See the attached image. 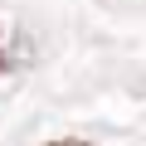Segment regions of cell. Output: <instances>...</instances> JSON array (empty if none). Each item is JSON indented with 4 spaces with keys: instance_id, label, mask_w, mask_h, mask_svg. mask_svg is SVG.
Segmentation results:
<instances>
[{
    "instance_id": "6da1fadb",
    "label": "cell",
    "mask_w": 146,
    "mask_h": 146,
    "mask_svg": "<svg viewBox=\"0 0 146 146\" xmlns=\"http://www.w3.org/2000/svg\"><path fill=\"white\" fill-rule=\"evenodd\" d=\"M44 146H93V141H78V136H58V141H44Z\"/></svg>"
}]
</instances>
